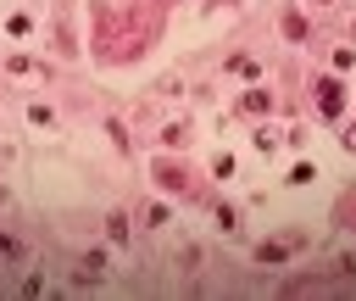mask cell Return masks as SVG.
I'll return each mask as SVG.
<instances>
[{"label":"cell","instance_id":"1","mask_svg":"<svg viewBox=\"0 0 356 301\" xmlns=\"http://www.w3.org/2000/svg\"><path fill=\"white\" fill-rule=\"evenodd\" d=\"M317 111L323 117H339L345 111V84L339 78H317Z\"/></svg>","mask_w":356,"mask_h":301},{"label":"cell","instance_id":"2","mask_svg":"<svg viewBox=\"0 0 356 301\" xmlns=\"http://www.w3.org/2000/svg\"><path fill=\"white\" fill-rule=\"evenodd\" d=\"M295 251H300L295 234H289V240H261V245H256V262H284V256H295Z\"/></svg>","mask_w":356,"mask_h":301},{"label":"cell","instance_id":"3","mask_svg":"<svg viewBox=\"0 0 356 301\" xmlns=\"http://www.w3.org/2000/svg\"><path fill=\"white\" fill-rule=\"evenodd\" d=\"M284 33H289V39H306V17H300V11H284Z\"/></svg>","mask_w":356,"mask_h":301},{"label":"cell","instance_id":"4","mask_svg":"<svg viewBox=\"0 0 356 301\" xmlns=\"http://www.w3.org/2000/svg\"><path fill=\"white\" fill-rule=\"evenodd\" d=\"M267 106H273V100H267V89H250V95L239 100V111H267Z\"/></svg>","mask_w":356,"mask_h":301},{"label":"cell","instance_id":"5","mask_svg":"<svg viewBox=\"0 0 356 301\" xmlns=\"http://www.w3.org/2000/svg\"><path fill=\"white\" fill-rule=\"evenodd\" d=\"M256 150L273 156V150H278V128H256Z\"/></svg>","mask_w":356,"mask_h":301},{"label":"cell","instance_id":"6","mask_svg":"<svg viewBox=\"0 0 356 301\" xmlns=\"http://www.w3.org/2000/svg\"><path fill=\"white\" fill-rule=\"evenodd\" d=\"M106 234L122 245V240H128V217H122V212H111V217H106Z\"/></svg>","mask_w":356,"mask_h":301},{"label":"cell","instance_id":"7","mask_svg":"<svg viewBox=\"0 0 356 301\" xmlns=\"http://www.w3.org/2000/svg\"><path fill=\"white\" fill-rule=\"evenodd\" d=\"M228 72H239V78H256V72H261V67H256V61H250V56H234V61H228Z\"/></svg>","mask_w":356,"mask_h":301},{"label":"cell","instance_id":"8","mask_svg":"<svg viewBox=\"0 0 356 301\" xmlns=\"http://www.w3.org/2000/svg\"><path fill=\"white\" fill-rule=\"evenodd\" d=\"M217 229L234 234V229H239V212H234V206H217Z\"/></svg>","mask_w":356,"mask_h":301},{"label":"cell","instance_id":"9","mask_svg":"<svg viewBox=\"0 0 356 301\" xmlns=\"http://www.w3.org/2000/svg\"><path fill=\"white\" fill-rule=\"evenodd\" d=\"M28 123H39V128H50L56 117H50V106H28Z\"/></svg>","mask_w":356,"mask_h":301},{"label":"cell","instance_id":"10","mask_svg":"<svg viewBox=\"0 0 356 301\" xmlns=\"http://www.w3.org/2000/svg\"><path fill=\"white\" fill-rule=\"evenodd\" d=\"M83 268H89V279H95V273H106V251H89V256H83Z\"/></svg>","mask_w":356,"mask_h":301},{"label":"cell","instance_id":"11","mask_svg":"<svg viewBox=\"0 0 356 301\" xmlns=\"http://www.w3.org/2000/svg\"><path fill=\"white\" fill-rule=\"evenodd\" d=\"M345 145H350V150H356V123H350V128H345Z\"/></svg>","mask_w":356,"mask_h":301},{"label":"cell","instance_id":"12","mask_svg":"<svg viewBox=\"0 0 356 301\" xmlns=\"http://www.w3.org/2000/svg\"><path fill=\"white\" fill-rule=\"evenodd\" d=\"M317 6H334V0H317Z\"/></svg>","mask_w":356,"mask_h":301}]
</instances>
